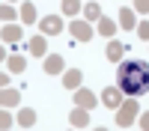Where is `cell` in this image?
Segmentation results:
<instances>
[{
  "label": "cell",
  "instance_id": "2",
  "mask_svg": "<svg viewBox=\"0 0 149 131\" xmlns=\"http://www.w3.org/2000/svg\"><path fill=\"white\" fill-rule=\"evenodd\" d=\"M134 116H140V107H137V98H134V95H128V98L116 107V125H119V128L134 125Z\"/></svg>",
  "mask_w": 149,
  "mask_h": 131
},
{
  "label": "cell",
  "instance_id": "19",
  "mask_svg": "<svg viewBox=\"0 0 149 131\" xmlns=\"http://www.w3.org/2000/svg\"><path fill=\"white\" fill-rule=\"evenodd\" d=\"M84 18H86V21H98V18H102L98 3H86V6H84Z\"/></svg>",
  "mask_w": 149,
  "mask_h": 131
},
{
  "label": "cell",
  "instance_id": "3",
  "mask_svg": "<svg viewBox=\"0 0 149 131\" xmlns=\"http://www.w3.org/2000/svg\"><path fill=\"white\" fill-rule=\"evenodd\" d=\"M69 33L74 36V39H78V42H90L93 39V27H90V24H86V21H78V18H74L72 24H69Z\"/></svg>",
  "mask_w": 149,
  "mask_h": 131
},
{
  "label": "cell",
  "instance_id": "21",
  "mask_svg": "<svg viewBox=\"0 0 149 131\" xmlns=\"http://www.w3.org/2000/svg\"><path fill=\"white\" fill-rule=\"evenodd\" d=\"M21 21H27V24L36 21V6H33V3H24V6H21Z\"/></svg>",
  "mask_w": 149,
  "mask_h": 131
},
{
  "label": "cell",
  "instance_id": "1",
  "mask_svg": "<svg viewBox=\"0 0 149 131\" xmlns=\"http://www.w3.org/2000/svg\"><path fill=\"white\" fill-rule=\"evenodd\" d=\"M116 87L125 92V95H143L149 92V63H143L140 57H128V60H119V69H116Z\"/></svg>",
  "mask_w": 149,
  "mask_h": 131
},
{
  "label": "cell",
  "instance_id": "20",
  "mask_svg": "<svg viewBox=\"0 0 149 131\" xmlns=\"http://www.w3.org/2000/svg\"><path fill=\"white\" fill-rule=\"evenodd\" d=\"M0 18H3V24H6V21L12 24L15 18H21V12H15V9H12L9 3H3V9H0Z\"/></svg>",
  "mask_w": 149,
  "mask_h": 131
},
{
  "label": "cell",
  "instance_id": "25",
  "mask_svg": "<svg viewBox=\"0 0 149 131\" xmlns=\"http://www.w3.org/2000/svg\"><path fill=\"white\" fill-rule=\"evenodd\" d=\"M137 122H140V128H146V131H149V110H146V113H140Z\"/></svg>",
  "mask_w": 149,
  "mask_h": 131
},
{
  "label": "cell",
  "instance_id": "4",
  "mask_svg": "<svg viewBox=\"0 0 149 131\" xmlns=\"http://www.w3.org/2000/svg\"><path fill=\"white\" fill-rule=\"evenodd\" d=\"M74 104H78V107H86V110H90V107H95V104H98V98H95V92H90V89L78 87V89H74Z\"/></svg>",
  "mask_w": 149,
  "mask_h": 131
},
{
  "label": "cell",
  "instance_id": "14",
  "mask_svg": "<svg viewBox=\"0 0 149 131\" xmlns=\"http://www.w3.org/2000/svg\"><path fill=\"white\" fill-rule=\"evenodd\" d=\"M0 101H3V107H15V104L21 101V92H18V89L3 87V95H0Z\"/></svg>",
  "mask_w": 149,
  "mask_h": 131
},
{
  "label": "cell",
  "instance_id": "5",
  "mask_svg": "<svg viewBox=\"0 0 149 131\" xmlns=\"http://www.w3.org/2000/svg\"><path fill=\"white\" fill-rule=\"evenodd\" d=\"M39 27H42L45 36H57L60 30H63V18H60V15H45Z\"/></svg>",
  "mask_w": 149,
  "mask_h": 131
},
{
  "label": "cell",
  "instance_id": "23",
  "mask_svg": "<svg viewBox=\"0 0 149 131\" xmlns=\"http://www.w3.org/2000/svg\"><path fill=\"white\" fill-rule=\"evenodd\" d=\"M134 12H149V0H134Z\"/></svg>",
  "mask_w": 149,
  "mask_h": 131
},
{
  "label": "cell",
  "instance_id": "16",
  "mask_svg": "<svg viewBox=\"0 0 149 131\" xmlns=\"http://www.w3.org/2000/svg\"><path fill=\"white\" fill-rule=\"evenodd\" d=\"M84 6H81V0H63V15H69V18H78V12H81Z\"/></svg>",
  "mask_w": 149,
  "mask_h": 131
},
{
  "label": "cell",
  "instance_id": "12",
  "mask_svg": "<svg viewBox=\"0 0 149 131\" xmlns=\"http://www.w3.org/2000/svg\"><path fill=\"white\" fill-rule=\"evenodd\" d=\"M119 27L122 30H134L137 27V24H134V9H128V6L119 9Z\"/></svg>",
  "mask_w": 149,
  "mask_h": 131
},
{
  "label": "cell",
  "instance_id": "8",
  "mask_svg": "<svg viewBox=\"0 0 149 131\" xmlns=\"http://www.w3.org/2000/svg\"><path fill=\"white\" fill-rule=\"evenodd\" d=\"M95 30L102 33L104 39H113V33L119 30V24H113V21H110V18H104V15H102V18L95 21Z\"/></svg>",
  "mask_w": 149,
  "mask_h": 131
},
{
  "label": "cell",
  "instance_id": "10",
  "mask_svg": "<svg viewBox=\"0 0 149 131\" xmlns=\"http://www.w3.org/2000/svg\"><path fill=\"white\" fill-rule=\"evenodd\" d=\"M21 36H24V30L18 27V24H3V42H21Z\"/></svg>",
  "mask_w": 149,
  "mask_h": 131
},
{
  "label": "cell",
  "instance_id": "7",
  "mask_svg": "<svg viewBox=\"0 0 149 131\" xmlns=\"http://www.w3.org/2000/svg\"><path fill=\"white\" fill-rule=\"evenodd\" d=\"M102 104H107V107H119V104H122V89H119V87H107V89L102 92Z\"/></svg>",
  "mask_w": 149,
  "mask_h": 131
},
{
  "label": "cell",
  "instance_id": "15",
  "mask_svg": "<svg viewBox=\"0 0 149 131\" xmlns=\"http://www.w3.org/2000/svg\"><path fill=\"white\" fill-rule=\"evenodd\" d=\"M18 125H21V128H33V125H36V113L30 110V107H24V110L18 113Z\"/></svg>",
  "mask_w": 149,
  "mask_h": 131
},
{
  "label": "cell",
  "instance_id": "9",
  "mask_svg": "<svg viewBox=\"0 0 149 131\" xmlns=\"http://www.w3.org/2000/svg\"><path fill=\"white\" fill-rule=\"evenodd\" d=\"M81 80H84V71L72 69V71H66V75H63V87H66V89H78Z\"/></svg>",
  "mask_w": 149,
  "mask_h": 131
},
{
  "label": "cell",
  "instance_id": "22",
  "mask_svg": "<svg viewBox=\"0 0 149 131\" xmlns=\"http://www.w3.org/2000/svg\"><path fill=\"white\" fill-rule=\"evenodd\" d=\"M137 36H140V39H149V21H140L137 24Z\"/></svg>",
  "mask_w": 149,
  "mask_h": 131
},
{
  "label": "cell",
  "instance_id": "13",
  "mask_svg": "<svg viewBox=\"0 0 149 131\" xmlns=\"http://www.w3.org/2000/svg\"><path fill=\"white\" fill-rule=\"evenodd\" d=\"M122 54H125V45L116 42V39H110V45H107V60H110V63H119Z\"/></svg>",
  "mask_w": 149,
  "mask_h": 131
},
{
  "label": "cell",
  "instance_id": "18",
  "mask_svg": "<svg viewBox=\"0 0 149 131\" xmlns=\"http://www.w3.org/2000/svg\"><path fill=\"white\" fill-rule=\"evenodd\" d=\"M6 66H9V71H24V69H27V60H24L21 54H12Z\"/></svg>",
  "mask_w": 149,
  "mask_h": 131
},
{
  "label": "cell",
  "instance_id": "6",
  "mask_svg": "<svg viewBox=\"0 0 149 131\" xmlns=\"http://www.w3.org/2000/svg\"><path fill=\"white\" fill-rule=\"evenodd\" d=\"M69 122H72V128H86V125H90V110L74 104V110H72V116H69Z\"/></svg>",
  "mask_w": 149,
  "mask_h": 131
},
{
  "label": "cell",
  "instance_id": "24",
  "mask_svg": "<svg viewBox=\"0 0 149 131\" xmlns=\"http://www.w3.org/2000/svg\"><path fill=\"white\" fill-rule=\"evenodd\" d=\"M0 125H3V131H6V128H12V116L6 113V107H3V113H0Z\"/></svg>",
  "mask_w": 149,
  "mask_h": 131
},
{
  "label": "cell",
  "instance_id": "17",
  "mask_svg": "<svg viewBox=\"0 0 149 131\" xmlns=\"http://www.w3.org/2000/svg\"><path fill=\"white\" fill-rule=\"evenodd\" d=\"M45 51H48L45 39H42V36H33V39H30V54L33 57H45Z\"/></svg>",
  "mask_w": 149,
  "mask_h": 131
},
{
  "label": "cell",
  "instance_id": "11",
  "mask_svg": "<svg viewBox=\"0 0 149 131\" xmlns=\"http://www.w3.org/2000/svg\"><path fill=\"white\" fill-rule=\"evenodd\" d=\"M63 57H60V54H54V57H45V71H48V75H60V71H63Z\"/></svg>",
  "mask_w": 149,
  "mask_h": 131
}]
</instances>
